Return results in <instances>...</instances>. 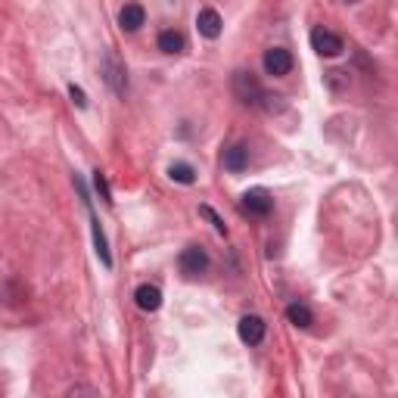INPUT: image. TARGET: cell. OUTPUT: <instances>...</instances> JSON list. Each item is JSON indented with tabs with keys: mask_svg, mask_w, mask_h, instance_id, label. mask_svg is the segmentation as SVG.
<instances>
[{
	"mask_svg": "<svg viewBox=\"0 0 398 398\" xmlns=\"http://www.w3.org/2000/svg\"><path fill=\"white\" fill-rule=\"evenodd\" d=\"M75 184H78V190H81V199H84V206H88V215H90V231H94V249H97V256H100V261H103L106 268H112V252H109L106 234H103V227H100V218L94 215V206H90V197H88V190H84L81 177H75Z\"/></svg>",
	"mask_w": 398,
	"mask_h": 398,
	"instance_id": "cell-1",
	"label": "cell"
},
{
	"mask_svg": "<svg viewBox=\"0 0 398 398\" xmlns=\"http://www.w3.org/2000/svg\"><path fill=\"white\" fill-rule=\"evenodd\" d=\"M234 94L243 100L246 106H261V97H265V90H261V84L256 81V75L240 69L234 72Z\"/></svg>",
	"mask_w": 398,
	"mask_h": 398,
	"instance_id": "cell-2",
	"label": "cell"
},
{
	"mask_svg": "<svg viewBox=\"0 0 398 398\" xmlns=\"http://www.w3.org/2000/svg\"><path fill=\"white\" fill-rule=\"evenodd\" d=\"M240 206L246 215H256V218H268L274 211V197L265 190V187H256V190H246L240 199Z\"/></svg>",
	"mask_w": 398,
	"mask_h": 398,
	"instance_id": "cell-3",
	"label": "cell"
},
{
	"mask_svg": "<svg viewBox=\"0 0 398 398\" xmlns=\"http://www.w3.org/2000/svg\"><path fill=\"white\" fill-rule=\"evenodd\" d=\"M177 268H181V274L184 277H199V274H206V268H209V252L206 249H199V246H187L177 256Z\"/></svg>",
	"mask_w": 398,
	"mask_h": 398,
	"instance_id": "cell-4",
	"label": "cell"
},
{
	"mask_svg": "<svg viewBox=\"0 0 398 398\" xmlns=\"http://www.w3.org/2000/svg\"><path fill=\"white\" fill-rule=\"evenodd\" d=\"M311 47H315V53L327 56V59L340 56L342 50H345L342 38L336 35V31H330V28H315V31H311Z\"/></svg>",
	"mask_w": 398,
	"mask_h": 398,
	"instance_id": "cell-5",
	"label": "cell"
},
{
	"mask_svg": "<svg viewBox=\"0 0 398 398\" xmlns=\"http://www.w3.org/2000/svg\"><path fill=\"white\" fill-rule=\"evenodd\" d=\"M293 53L286 47H271L268 53H265V72L268 75H274V78H283V75H290L293 72Z\"/></svg>",
	"mask_w": 398,
	"mask_h": 398,
	"instance_id": "cell-6",
	"label": "cell"
},
{
	"mask_svg": "<svg viewBox=\"0 0 398 398\" xmlns=\"http://www.w3.org/2000/svg\"><path fill=\"white\" fill-rule=\"evenodd\" d=\"M236 333H240V340L246 345H258L268 333V324L258 315H246V318H240V324H236Z\"/></svg>",
	"mask_w": 398,
	"mask_h": 398,
	"instance_id": "cell-7",
	"label": "cell"
},
{
	"mask_svg": "<svg viewBox=\"0 0 398 398\" xmlns=\"http://www.w3.org/2000/svg\"><path fill=\"white\" fill-rule=\"evenodd\" d=\"M134 302H137L140 311H159L162 308V290L152 283H140L137 290H134Z\"/></svg>",
	"mask_w": 398,
	"mask_h": 398,
	"instance_id": "cell-8",
	"label": "cell"
},
{
	"mask_svg": "<svg viewBox=\"0 0 398 398\" xmlns=\"http://www.w3.org/2000/svg\"><path fill=\"white\" fill-rule=\"evenodd\" d=\"M221 16H218V10H211V6H206V10H199L197 16V28H199V35L202 38H209V41H215L218 35H221Z\"/></svg>",
	"mask_w": 398,
	"mask_h": 398,
	"instance_id": "cell-9",
	"label": "cell"
},
{
	"mask_svg": "<svg viewBox=\"0 0 398 398\" xmlns=\"http://www.w3.org/2000/svg\"><path fill=\"white\" fill-rule=\"evenodd\" d=\"M106 81L115 94H125V90H128V72H125V66L118 63L112 53L106 56Z\"/></svg>",
	"mask_w": 398,
	"mask_h": 398,
	"instance_id": "cell-10",
	"label": "cell"
},
{
	"mask_svg": "<svg viewBox=\"0 0 398 398\" xmlns=\"http://www.w3.org/2000/svg\"><path fill=\"white\" fill-rule=\"evenodd\" d=\"M143 22H147V10H143L140 4H125L122 13H118V25H122V31H137Z\"/></svg>",
	"mask_w": 398,
	"mask_h": 398,
	"instance_id": "cell-11",
	"label": "cell"
},
{
	"mask_svg": "<svg viewBox=\"0 0 398 398\" xmlns=\"http://www.w3.org/2000/svg\"><path fill=\"white\" fill-rule=\"evenodd\" d=\"M246 165H249V150L243 147V143H234L231 150H224V168H227V172L240 174Z\"/></svg>",
	"mask_w": 398,
	"mask_h": 398,
	"instance_id": "cell-12",
	"label": "cell"
},
{
	"mask_svg": "<svg viewBox=\"0 0 398 398\" xmlns=\"http://www.w3.org/2000/svg\"><path fill=\"white\" fill-rule=\"evenodd\" d=\"M184 47H187V41H184L181 31L168 28L159 35V50H162V53H184Z\"/></svg>",
	"mask_w": 398,
	"mask_h": 398,
	"instance_id": "cell-13",
	"label": "cell"
},
{
	"mask_svg": "<svg viewBox=\"0 0 398 398\" xmlns=\"http://www.w3.org/2000/svg\"><path fill=\"white\" fill-rule=\"evenodd\" d=\"M286 318H290V324L302 327V330L315 324V315H311V308H308V305H302V302H293L290 308H286Z\"/></svg>",
	"mask_w": 398,
	"mask_h": 398,
	"instance_id": "cell-14",
	"label": "cell"
},
{
	"mask_svg": "<svg viewBox=\"0 0 398 398\" xmlns=\"http://www.w3.org/2000/svg\"><path fill=\"white\" fill-rule=\"evenodd\" d=\"M168 177L187 187V184H193V181H197V172H193V165H187V162H174L172 168H168Z\"/></svg>",
	"mask_w": 398,
	"mask_h": 398,
	"instance_id": "cell-15",
	"label": "cell"
},
{
	"mask_svg": "<svg viewBox=\"0 0 398 398\" xmlns=\"http://www.w3.org/2000/svg\"><path fill=\"white\" fill-rule=\"evenodd\" d=\"M199 215H202V218H209V224L215 227V231L221 234V236H227V224L221 221V215H218V211L211 209V206H199Z\"/></svg>",
	"mask_w": 398,
	"mask_h": 398,
	"instance_id": "cell-16",
	"label": "cell"
},
{
	"mask_svg": "<svg viewBox=\"0 0 398 398\" xmlns=\"http://www.w3.org/2000/svg\"><path fill=\"white\" fill-rule=\"evenodd\" d=\"M94 187L100 193V199L103 202H112V193H109V184H106V174L103 172H94Z\"/></svg>",
	"mask_w": 398,
	"mask_h": 398,
	"instance_id": "cell-17",
	"label": "cell"
},
{
	"mask_svg": "<svg viewBox=\"0 0 398 398\" xmlns=\"http://www.w3.org/2000/svg\"><path fill=\"white\" fill-rule=\"evenodd\" d=\"M69 97H72V103L78 106V109L88 106V97H84V90L78 88V84H69Z\"/></svg>",
	"mask_w": 398,
	"mask_h": 398,
	"instance_id": "cell-18",
	"label": "cell"
},
{
	"mask_svg": "<svg viewBox=\"0 0 398 398\" xmlns=\"http://www.w3.org/2000/svg\"><path fill=\"white\" fill-rule=\"evenodd\" d=\"M345 4H358V0H345Z\"/></svg>",
	"mask_w": 398,
	"mask_h": 398,
	"instance_id": "cell-19",
	"label": "cell"
}]
</instances>
